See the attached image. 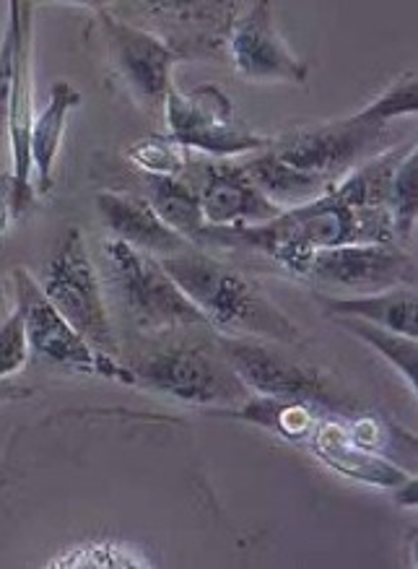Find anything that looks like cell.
Returning a JSON list of instances; mask_svg holds the SVG:
<instances>
[{
  "mask_svg": "<svg viewBox=\"0 0 418 569\" xmlns=\"http://www.w3.org/2000/svg\"><path fill=\"white\" fill-rule=\"evenodd\" d=\"M165 271L185 291V297L198 307L208 326L227 330L237 338H266V341L297 343L301 333L297 322L266 297L260 283L213 260L196 248L159 258Z\"/></svg>",
  "mask_w": 418,
  "mask_h": 569,
  "instance_id": "obj_1",
  "label": "cell"
},
{
  "mask_svg": "<svg viewBox=\"0 0 418 569\" xmlns=\"http://www.w3.org/2000/svg\"><path fill=\"white\" fill-rule=\"evenodd\" d=\"M42 291L52 307L71 322L76 333L87 338L91 349L115 359L118 338H115L110 312L104 305L102 281L89 258L87 240L76 227L68 229L56 256L50 258Z\"/></svg>",
  "mask_w": 418,
  "mask_h": 569,
  "instance_id": "obj_2",
  "label": "cell"
},
{
  "mask_svg": "<svg viewBox=\"0 0 418 569\" xmlns=\"http://www.w3.org/2000/svg\"><path fill=\"white\" fill-rule=\"evenodd\" d=\"M104 256L118 295L126 302L130 318L143 330H175V328H211L196 305L185 297L159 258L130 248L122 240H107Z\"/></svg>",
  "mask_w": 418,
  "mask_h": 569,
  "instance_id": "obj_3",
  "label": "cell"
},
{
  "mask_svg": "<svg viewBox=\"0 0 418 569\" xmlns=\"http://www.w3.org/2000/svg\"><path fill=\"white\" fill-rule=\"evenodd\" d=\"M136 382L196 406H235L245 401L247 390L237 380L227 361L203 343H175L138 359L133 367Z\"/></svg>",
  "mask_w": 418,
  "mask_h": 569,
  "instance_id": "obj_4",
  "label": "cell"
},
{
  "mask_svg": "<svg viewBox=\"0 0 418 569\" xmlns=\"http://www.w3.org/2000/svg\"><path fill=\"white\" fill-rule=\"evenodd\" d=\"M13 289H17V312L24 322L29 349L52 361V365L71 369V372L102 375L110 377V380L136 386V377L130 369L118 365L112 357L94 351L87 338L76 333L71 322L52 307L27 268H13Z\"/></svg>",
  "mask_w": 418,
  "mask_h": 569,
  "instance_id": "obj_5",
  "label": "cell"
},
{
  "mask_svg": "<svg viewBox=\"0 0 418 569\" xmlns=\"http://www.w3.org/2000/svg\"><path fill=\"white\" fill-rule=\"evenodd\" d=\"M165 114L175 143L211 153L216 159L242 157L270 146L268 138L239 126L231 99L213 83L190 89L188 94L177 91L172 83L165 99Z\"/></svg>",
  "mask_w": 418,
  "mask_h": 569,
  "instance_id": "obj_6",
  "label": "cell"
},
{
  "mask_svg": "<svg viewBox=\"0 0 418 569\" xmlns=\"http://www.w3.org/2000/svg\"><path fill=\"white\" fill-rule=\"evenodd\" d=\"M219 353L245 390H252L255 396L312 403L325 411H332L338 406L320 369L293 359L258 338H223Z\"/></svg>",
  "mask_w": 418,
  "mask_h": 569,
  "instance_id": "obj_7",
  "label": "cell"
},
{
  "mask_svg": "<svg viewBox=\"0 0 418 569\" xmlns=\"http://www.w3.org/2000/svg\"><path fill=\"white\" fill-rule=\"evenodd\" d=\"M382 136L385 126H375V122L361 120L359 114H351L328 126L297 130L278 143H270V151L283 164L320 177L332 188L336 177L351 174L364 161L377 157V141H382Z\"/></svg>",
  "mask_w": 418,
  "mask_h": 569,
  "instance_id": "obj_8",
  "label": "cell"
},
{
  "mask_svg": "<svg viewBox=\"0 0 418 569\" xmlns=\"http://www.w3.org/2000/svg\"><path fill=\"white\" fill-rule=\"evenodd\" d=\"M301 276L322 287L367 297L387 289L416 287V260L398 244H344L315 250Z\"/></svg>",
  "mask_w": 418,
  "mask_h": 569,
  "instance_id": "obj_9",
  "label": "cell"
},
{
  "mask_svg": "<svg viewBox=\"0 0 418 569\" xmlns=\"http://www.w3.org/2000/svg\"><path fill=\"white\" fill-rule=\"evenodd\" d=\"M102 27L110 42V56L130 91L151 107H165L167 91L172 89V68L180 63L172 44L146 29L118 19L102 9Z\"/></svg>",
  "mask_w": 418,
  "mask_h": 569,
  "instance_id": "obj_10",
  "label": "cell"
},
{
  "mask_svg": "<svg viewBox=\"0 0 418 569\" xmlns=\"http://www.w3.org/2000/svg\"><path fill=\"white\" fill-rule=\"evenodd\" d=\"M227 52L237 73L247 81L305 83L309 76V66L301 63L278 34L273 11L266 0L252 3L247 13L231 21Z\"/></svg>",
  "mask_w": 418,
  "mask_h": 569,
  "instance_id": "obj_11",
  "label": "cell"
},
{
  "mask_svg": "<svg viewBox=\"0 0 418 569\" xmlns=\"http://www.w3.org/2000/svg\"><path fill=\"white\" fill-rule=\"evenodd\" d=\"M32 3H19L17 48H13L11 104H9V143H11V182L13 217H21L32 206V151L29 136L34 122V79H32Z\"/></svg>",
  "mask_w": 418,
  "mask_h": 569,
  "instance_id": "obj_12",
  "label": "cell"
},
{
  "mask_svg": "<svg viewBox=\"0 0 418 569\" xmlns=\"http://www.w3.org/2000/svg\"><path fill=\"white\" fill-rule=\"evenodd\" d=\"M198 196L206 227H250L283 213L255 188L239 164H208Z\"/></svg>",
  "mask_w": 418,
  "mask_h": 569,
  "instance_id": "obj_13",
  "label": "cell"
},
{
  "mask_svg": "<svg viewBox=\"0 0 418 569\" xmlns=\"http://www.w3.org/2000/svg\"><path fill=\"white\" fill-rule=\"evenodd\" d=\"M307 445L330 471L346 476V479L369 483V487L395 491L406 481L416 479L408 468H400L398 463H392V460L377 456V452L359 448V445L348 437L338 413H328V417L317 425Z\"/></svg>",
  "mask_w": 418,
  "mask_h": 569,
  "instance_id": "obj_14",
  "label": "cell"
},
{
  "mask_svg": "<svg viewBox=\"0 0 418 569\" xmlns=\"http://www.w3.org/2000/svg\"><path fill=\"white\" fill-rule=\"evenodd\" d=\"M97 209L104 217V224L110 227L115 240H122L130 248L149 252L153 258L177 256V252L192 248V242L172 232L141 196L104 190L97 196Z\"/></svg>",
  "mask_w": 418,
  "mask_h": 569,
  "instance_id": "obj_15",
  "label": "cell"
},
{
  "mask_svg": "<svg viewBox=\"0 0 418 569\" xmlns=\"http://www.w3.org/2000/svg\"><path fill=\"white\" fill-rule=\"evenodd\" d=\"M317 302L332 318H356L392 330V333L418 338V299L414 287H398L379 291V295L348 299L317 297Z\"/></svg>",
  "mask_w": 418,
  "mask_h": 569,
  "instance_id": "obj_16",
  "label": "cell"
},
{
  "mask_svg": "<svg viewBox=\"0 0 418 569\" xmlns=\"http://www.w3.org/2000/svg\"><path fill=\"white\" fill-rule=\"evenodd\" d=\"M81 104V94L68 81L52 83L48 107L34 114L32 136H29V151H32V174L37 177V193H50L52 169L63 141L66 120L73 107Z\"/></svg>",
  "mask_w": 418,
  "mask_h": 569,
  "instance_id": "obj_17",
  "label": "cell"
},
{
  "mask_svg": "<svg viewBox=\"0 0 418 569\" xmlns=\"http://www.w3.org/2000/svg\"><path fill=\"white\" fill-rule=\"evenodd\" d=\"M239 169L250 177L255 188L268 201H273L278 209H283V203H291L289 209H297V206L317 201V198H322L330 190V184L322 182L320 177L283 164L273 151H266L260 157L245 161V164H239Z\"/></svg>",
  "mask_w": 418,
  "mask_h": 569,
  "instance_id": "obj_18",
  "label": "cell"
},
{
  "mask_svg": "<svg viewBox=\"0 0 418 569\" xmlns=\"http://www.w3.org/2000/svg\"><path fill=\"white\" fill-rule=\"evenodd\" d=\"M410 146H414V141L402 143L398 149H387L382 153H377V157L367 159L361 167H356L351 174H346L338 184H332L328 193L340 203L354 206V209H387L392 174Z\"/></svg>",
  "mask_w": 418,
  "mask_h": 569,
  "instance_id": "obj_19",
  "label": "cell"
},
{
  "mask_svg": "<svg viewBox=\"0 0 418 569\" xmlns=\"http://www.w3.org/2000/svg\"><path fill=\"white\" fill-rule=\"evenodd\" d=\"M227 417L252 421V425L266 427L268 432H276L286 437L289 442L299 445V442H309V437H312L317 425L328 417V411L312 403L255 396V398H247L242 409L227 411Z\"/></svg>",
  "mask_w": 418,
  "mask_h": 569,
  "instance_id": "obj_20",
  "label": "cell"
},
{
  "mask_svg": "<svg viewBox=\"0 0 418 569\" xmlns=\"http://www.w3.org/2000/svg\"><path fill=\"white\" fill-rule=\"evenodd\" d=\"M146 201L172 232L196 244L198 234L206 229V217L198 190L192 184L185 182L182 177L146 174Z\"/></svg>",
  "mask_w": 418,
  "mask_h": 569,
  "instance_id": "obj_21",
  "label": "cell"
},
{
  "mask_svg": "<svg viewBox=\"0 0 418 569\" xmlns=\"http://www.w3.org/2000/svg\"><path fill=\"white\" fill-rule=\"evenodd\" d=\"M336 322L346 333H351L371 346L379 357L387 359V365H392L398 372L406 377V382L410 388H418V346L416 338L392 333V330L371 326V322L356 320V318H336Z\"/></svg>",
  "mask_w": 418,
  "mask_h": 569,
  "instance_id": "obj_22",
  "label": "cell"
},
{
  "mask_svg": "<svg viewBox=\"0 0 418 569\" xmlns=\"http://www.w3.org/2000/svg\"><path fill=\"white\" fill-rule=\"evenodd\" d=\"M387 213H390L395 242L408 244L416 232V213H418V149L410 146L406 157L400 159L398 169L392 174L390 198H387Z\"/></svg>",
  "mask_w": 418,
  "mask_h": 569,
  "instance_id": "obj_23",
  "label": "cell"
},
{
  "mask_svg": "<svg viewBox=\"0 0 418 569\" xmlns=\"http://www.w3.org/2000/svg\"><path fill=\"white\" fill-rule=\"evenodd\" d=\"M126 157L149 177H182L190 164V149L169 136H149L128 146Z\"/></svg>",
  "mask_w": 418,
  "mask_h": 569,
  "instance_id": "obj_24",
  "label": "cell"
},
{
  "mask_svg": "<svg viewBox=\"0 0 418 569\" xmlns=\"http://www.w3.org/2000/svg\"><path fill=\"white\" fill-rule=\"evenodd\" d=\"M418 110V76L416 71H408L392 83L390 89L382 91L375 102L364 107L359 114L361 120L375 122V126H387L392 118H402V114H416Z\"/></svg>",
  "mask_w": 418,
  "mask_h": 569,
  "instance_id": "obj_25",
  "label": "cell"
},
{
  "mask_svg": "<svg viewBox=\"0 0 418 569\" xmlns=\"http://www.w3.org/2000/svg\"><path fill=\"white\" fill-rule=\"evenodd\" d=\"M50 567H151V561L118 543L97 541L60 553V559L50 561Z\"/></svg>",
  "mask_w": 418,
  "mask_h": 569,
  "instance_id": "obj_26",
  "label": "cell"
},
{
  "mask_svg": "<svg viewBox=\"0 0 418 569\" xmlns=\"http://www.w3.org/2000/svg\"><path fill=\"white\" fill-rule=\"evenodd\" d=\"M11 17L6 27L3 40H0V143L9 136V104H11V73H13V48H17V21H19V0L9 6Z\"/></svg>",
  "mask_w": 418,
  "mask_h": 569,
  "instance_id": "obj_27",
  "label": "cell"
},
{
  "mask_svg": "<svg viewBox=\"0 0 418 569\" xmlns=\"http://www.w3.org/2000/svg\"><path fill=\"white\" fill-rule=\"evenodd\" d=\"M27 357L29 343L24 333V322H21V315L13 310L9 318H6L3 326H0V380L19 372V369L27 365Z\"/></svg>",
  "mask_w": 418,
  "mask_h": 569,
  "instance_id": "obj_28",
  "label": "cell"
},
{
  "mask_svg": "<svg viewBox=\"0 0 418 569\" xmlns=\"http://www.w3.org/2000/svg\"><path fill=\"white\" fill-rule=\"evenodd\" d=\"M13 217V182L11 177L0 180V234L9 229V221Z\"/></svg>",
  "mask_w": 418,
  "mask_h": 569,
  "instance_id": "obj_29",
  "label": "cell"
},
{
  "mask_svg": "<svg viewBox=\"0 0 418 569\" xmlns=\"http://www.w3.org/2000/svg\"><path fill=\"white\" fill-rule=\"evenodd\" d=\"M29 390L13 386L9 380H0V401H13V398H27Z\"/></svg>",
  "mask_w": 418,
  "mask_h": 569,
  "instance_id": "obj_30",
  "label": "cell"
},
{
  "mask_svg": "<svg viewBox=\"0 0 418 569\" xmlns=\"http://www.w3.org/2000/svg\"><path fill=\"white\" fill-rule=\"evenodd\" d=\"M13 310L9 307V297H6V291H3V283H0V326H3L6 322V318H9Z\"/></svg>",
  "mask_w": 418,
  "mask_h": 569,
  "instance_id": "obj_31",
  "label": "cell"
}]
</instances>
